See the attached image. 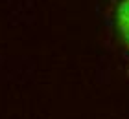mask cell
<instances>
[{"label": "cell", "mask_w": 129, "mask_h": 119, "mask_svg": "<svg viewBox=\"0 0 129 119\" xmlns=\"http://www.w3.org/2000/svg\"><path fill=\"white\" fill-rule=\"evenodd\" d=\"M118 26L122 33L129 31V0H122L118 4Z\"/></svg>", "instance_id": "obj_1"}, {"label": "cell", "mask_w": 129, "mask_h": 119, "mask_svg": "<svg viewBox=\"0 0 129 119\" xmlns=\"http://www.w3.org/2000/svg\"><path fill=\"white\" fill-rule=\"evenodd\" d=\"M122 35H124V39L127 40V44H129V31H127V33H122Z\"/></svg>", "instance_id": "obj_2"}]
</instances>
